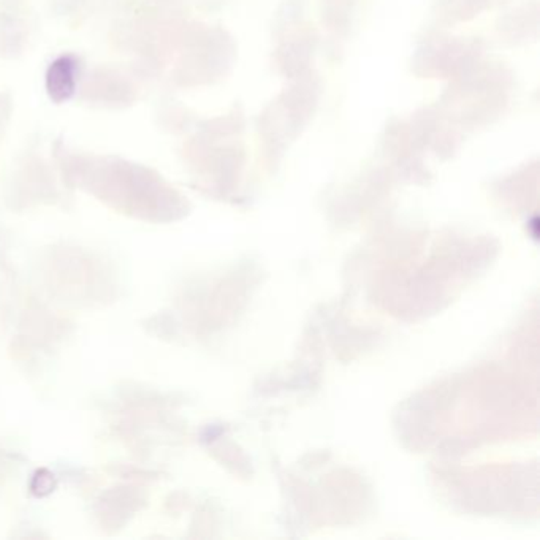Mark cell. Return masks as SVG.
<instances>
[{
  "mask_svg": "<svg viewBox=\"0 0 540 540\" xmlns=\"http://www.w3.org/2000/svg\"><path fill=\"white\" fill-rule=\"evenodd\" d=\"M78 65L72 56H60L46 72V91L56 103L69 101L75 94Z\"/></svg>",
  "mask_w": 540,
  "mask_h": 540,
  "instance_id": "1",
  "label": "cell"
}]
</instances>
